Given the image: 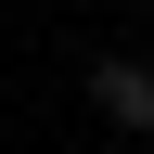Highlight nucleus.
Here are the masks:
<instances>
[{
  "instance_id": "1",
  "label": "nucleus",
  "mask_w": 154,
  "mask_h": 154,
  "mask_svg": "<svg viewBox=\"0 0 154 154\" xmlns=\"http://www.w3.org/2000/svg\"><path fill=\"white\" fill-rule=\"evenodd\" d=\"M90 103H103L116 128H154V64H128V51H116V64H90Z\"/></svg>"
}]
</instances>
